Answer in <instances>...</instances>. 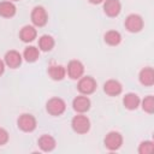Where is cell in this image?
<instances>
[{
  "label": "cell",
  "mask_w": 154,
  "mask_h": 154,
  "mask_svg": "<svg viewBox=\"0 0 154 154\" xmlns=\"http://www.w3.org/2000/svg\"><path fill=\"white\" fill-rule=\"evenodd\" d=\"M71 128L76 134L84 135L89 132L91 128V123H90V119L85 116V113H77L71 119Z\"/></svg>",
  "instance_id": "6da1fadb"
},
{
  "label": "cell",
  "mask_w": 154,
  "mask_h": 154,
  "mask_svg": "<svg viewBox=\"0 0 154 154\" xmlns=\"http://www.w3.org/2000/svg\"><path fill=\"white\" fill-rule=\"evenodd\" d=\"M46 111L48 114L53 117H59L65 113L66 111V102L64 99L53 96L46 102Z\"/></svg>",
  "instance_id": "7a4b0ae2"
},
{
  "label": "cell",
  "mask_w": 154,
  "mask_h": 154,
  "mask_svg": "<svg viewBox=\"0 0 154 154\" xmlns=\"http://www.w3.org/2000/svg\"><path fill=\"white\" fill-rule=\"evenodd\" d=\"M97 89V82L91 76H82L77 82V90L82 95H91Z\"/></svg>",
  "instance_id": "3957f363"
},
{
  "label": "cell",
  "mask_w": 154,
  "mask_h": 154,
  "mask_svg": "<svg viewBox=\"0 0 154 154\" xmlns=\"http://www.w3.org/2000/svg\"><path fill=\"white\" fill-rule=\"evenodd\" d=\"M30 19L31 23L35 28H42L48 23V13L47 10L41 6V5H36L35 7H32L31 13H30Z\"/></svg>",
  "instance_id": "277c9868"
},
{
  "label": "cell",
  "mask_w": 154,
  "mask_h": 154,
  "mask_svg": "<svg viewBox=\"0 0 154 154\" xmlns=\"http://www.w3.org/2000/svg\"><path fill=\"white\" fill-rule=\"evenodd\" d=\"M124 26H125L126 31H129L131 34H137V32L142 31V29L144 26V20L142 18V16H140L137 13H130L124 20Z\"/></svg>",
  "instance_id": "5b68a950"
},
{
  "label": "cell",
  "mask_w": 154,
  "mask_h": 154,
  "mask_svg": "<svg viewBox=\"0 0 154 154\" xmlns=\"http://www.w3.org/2000/svg\"><path fill=\"white\" fill-rule=\"evenodd\" d=\"M124 138L123 135L119 131H109L106 134L105 138H103V144L106 147V149L111 150V152H116L118 149H120V147L123 146Z\"/></svg>",
  "instance_id": "8992f818"
},
{
  "label": "cell",
  "mask_w": 154,
  "mask_h": 154,
  "mask_svg": "<svg viewBox=\"0 0 154 154\" xmlns=\"http://www.w3.org/2000/svg\"><path fill=\"white\" fill-rule=\"evenodd\" d=\"M17 126L23 132H32L37 126V120L30 113H22L17 118Z\"/></svg>",
  "instance_id": "52a82bcc"
},
{
  "label": "cell",
  "mask_w": 154,
  "mask_h": 154,
  "mask_svg": "<svg viewBox=\"0 0 154 154\" xmlns=\"http://www.w3.org/2000/svg\"><path fill=\"white\" fill-rule=\"evenodd\" d=\"M84 65L81 60L77 59H72L67 63L66 66V75L73 79V81H78L83 75H84Z\"/></svg>",
  "instance_id": "ba28073f"
},
{
  "label": "cell",
  "mask_w": 154,
  "mask_h": 154,
  "mask_svg": "<svg viewBox=\"0 0 154 154\" xmlns=\"http://www.w3.org/2000/svg\"><path fill=\"white\" fill-rule=\"evenodd\" d=\"M22 61H23V55L16 49H10L4 55V63L10 69H18L22 65Z\"/></svg>",
  "instance_id": "9c48e42d"
},
{
  "label": "cell",
  "mask_w": 154,
  "mask_h": 154,
  "mask_svg": "<svg viewBox=\"0 0 154 154\" xmlns=\"http://www.w3.org/2000/svg\"><path fill=\"white\" fill-rule=\"evenodd\" d=\"M91 107V101L88 95L79 94L72 100V108L76 113H87Z\"/></svg>",
  "instance_id": "30bf717a"
},
{
  "label": "cell",
  "mask_w": 154,
  "mask_h": 154,
  "mask_svg": "<svg viewBox=\"0 0 154 154\" xmlns=\"http://www.w3.org/2000/svg\"><path fill=\"white\" fill-rule=\"evenodd\" d=\"M102 10L107 17L116 18L122 12V2L119 0H103Z\"/></svg>",
  "instance_id": "8fae6325"
},
{
  "label": "cell",
  "mask_w": 154,
  "mask_h": 154,
  "mask_svg": "<svg viewBox=\"0 0 154 154\" xmlns=\"http://www.w3.org/2000/svg\"><path fill=\"white\" fill-rule=\"evenodd\" d=\"M37 146L38 148L42 150V152H46V153H49V152H53L57 147V141L55 138L52 136V135H48V134H43L38 137L37 140Z\"/></svg>",
  "instance_id": "7c38bea8"
},
{
  "label": "cell",
  "mask_w": 154,
  "mask_h": 154,
  "mask_svg": "<svg viewBox=\"0 0 154 154\" xmlns=\"http://www.w3.org/2000/svg\"><path fill=\"white\" fill-rule=\"evenodd\" d=\"M103 91L108 96H118L123 93V85L119 81L111 78L103 83Z\"/></svg>",
  "instance_id": "4fadbf2b"
},
{
  "label": "cell",
  "mask_w": 154,
  "mask_h": 154,
  "mask_svg": "<svg viewBox=\"0 0 154 154\" xmlns=\"http://www.w3.org/2000/svg\"><path fill=\"white\" fill-rule=\"evenodd\" d=\"M47 73L53 81H63L66 77V67L61 64L52 63V64L48 65Z\"/></svg>",
  "instance_id": "5bb4252c"
},
{
  "label": "cell",
  "mask_w": 154,
  "mask_h": 154,
  "mask_svg": "<svg viewBox=\"0 0 154 154\" xmlns=\"http://www.w3.org/2000/svg\"><path fill=\"white\" fill-rule=\"evenodd\" d=\"M37 37V30L34 25H24L19 30V38L24 43H30Z\"/></svg>",
  "instance_id": "9a60e30c"
},
{
  "label": "cell",
  "mask_w": 154,
  "mask_h": 154,
  "mask_svg": "<svg viewBox=\"0 0 154 154\" xmlns=\"http://www.w3.org/2000/svg\"><path fill=\"white\" fill-rule=\"evenodd\" d=\"M138 81L144 87H152L154 84V70L150 66L143 67L138 73Z\"/></svg>",
  "instance_id": "2e32d148"
},
{
  "label": "cell",
  "mask_w": 154,
  "mask_h": 154,
  "mask_svg": "<svg viewBox=\"0 0 154 154\" xmlns=\"http://www.w3.org/2000/svg\"><path fill=\"white\" fill-rule=\"evenodd\" d=\"M141 99L136 93H126L123 96V106L129 111H135L140 107Z\"/></svg>",
  "instance_id": "e0dca14e"
},
{
  "label": "cell",
  "mask_w": 154,
  "mask_h": 154,
  "mask_svg": "<svg viewBox=\"0 0 154 154\" xmlns=\"http://www.w3.org/2000/svg\"><path fill=\"white\" fill-rule=\"evenodd\" d=\"M17 13V6L13 1L4 0L0 1V17L2 18H12Z\"/></svg>",
  "instance_id": "ac0fdd59"
},
{
  "label": "cell",
  "mask_w": 154,
  "mask_h": 154,
  "mask_svg": "<svg viewBox=\"0 0 154 154\" xmlns=\"http://www.w3.org/2000/svg\"><path fill=\"white\" fill-rule=\"evenodd\" d=\"M55 46V40L52 35L45 34L38 38V49L41 52H51Z\"/></svg>",
  "instance_id": "d6986e66"
},
{
  "label": "cell",
  "mask_w": 154,
  "mask_h": 154,
  "mask_svg": "<svg viewBox=\"0 0 154 154\" xmlns=\"http://www.w3.org/2000/svg\"><path fill=\"white\" fill-rule=\"evenodd\" d=\"M40 49L38 47H35V46H26L22 53L23 55V59L26 61V63H35L40 58Z\"/></svg>",
  "instance_id": "ffe728a7"
},
{
  "label": "cell",
  "mask_w": 154,
  "mask_h": 154,
  "mask_svg": "<svg viewBox=\"0 0 154 154\" xmlns=\"http://www.w3.org/2000/svg\"><path fill=\"white\" fill-rule=\"evenodd\" d=\"M103 41L108 46L116 47V46L120 45V42H122V34L118 30H108L103 35Z\"/></svg>",
  "instance_id": "44dd1931"
},
{
  "label": "cell",
  "mask_w": 154,
  "mask_h": 154,
  "mask_svg": "<svg viewBox=\"0 0 154 154\" xmlns=\"http://www.w3.org/2000/svg\"><path fill=\"white\" fill-rule=\"evenodd\" d=\"M140 106L142 107V109H143L146 113L153 114V113H154V96H153V95L146 96L143 100H141Z\"/></svg>",
  "instance_id": "7402d4cb"
},
{
  "label": "cell",
  "mask_w": 154,
  "mask_h": 154,
  "mask_svg": "<svg viewBox=\"0 0 154 154\" xmlns=\"http://www.w3.org/2000/svg\"><path fill=\"white\" fill-rule=\"evenodd\" d=\"M138 154H153L154 153V142L153 141H142L137 149Z\"/></svg>",
  "instance_id": "603a6c76"
},
{
  "label": "cell",
  "mask_w": 154,
  "mask_h": 154,
  "mask_svg": "<svg viewBox=\"0 0 154 154\" xmlns=\"http://www.w3.org/2000/svg\"><path fill=\"white\" fill-rule=\"evenodd\" d=\"M10 140V134L6 129L0 126V146H5Z\"/></svg>",
  "instance_id": "cb8c5ba5"
},
{
  "label": "cell",
  "mask_w": 154,
  "mask_h": 154,
  "mask_svg": "<svg viewBox=\"0 0 154 154\" xmlns=\"http://www.w3.org/2000/svg\"><path fill=\"white\" fill-rule=\"evenodd\" d=\"M5 69H6V65H5L4 60H2V59H0V77L4 75V72H5Z\"/></svg>",
  "instance_id": "d4e9b609"
},
{
  "label": "cell",
  "mask_w": 154,
  "mask_h": 154,
  "mask_svg": "<svg viewBox=\"0 0 154 154\" xmlns=\"http://www.w3.org/2000/svg\"><path fill=\"white\" fill-rule=\"evenodd\" d=\"M90 4H93V5H100V4H102L103 2V0H88Z\"/></svg>",
  "instance_id": "484cf974"
},
{
  "label": "cell",
  "mask_w": 154,
  "mask_h": 154,
  "mask_svg": "<svg viewBox=\"0 0 154 154\" xmlns=\"http://www.w3.org/2000/svg\"><path fill=\"white\" fill-rule=\"evenodd\" d=\"M10 1H20V0H10Z\"/></svg>",
  "instance_id": "4316f807"
}]
</instances>
